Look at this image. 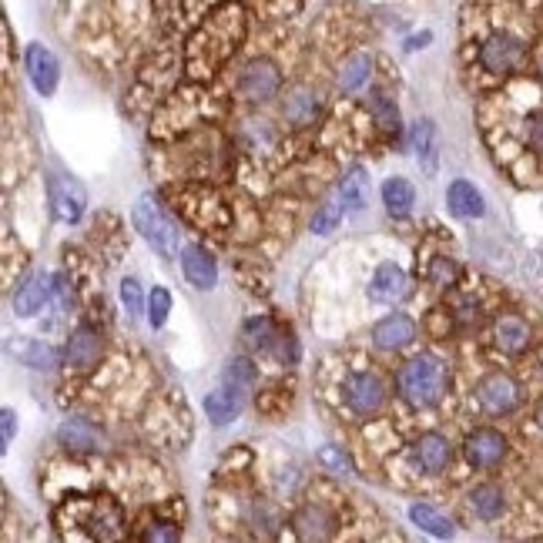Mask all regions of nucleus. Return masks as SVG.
<instances>
[{"label": "nucleus", "mask_w": 543, "mask_h": 543, "mask_svg": "<svg viewBox=\"0 0 543 543\" xmlns=\"http://www.w3.org/2000/svg\"><path fill=\"white\" fill-rule=\"evenodd\" d=\"M446 383H450V373H446V362L436 356H416L409 359L403 369L396 373V389L406 403L413 406H433L440 403L446 393Z\"/></svg>", "instance_id": "f257e3e1"}, {"label": "nucleus", "mask_w": 543, "mask_h": 543, "mask_svg": "<svg viewBox=\"0 0 543 543\" xmlns=\"http://www.w3.org/2000/svg\"><path fill=\"white\" fill-rule=\"evenodd\" d=\"M131 218H135V228L141 232V238H145V242H148L158 255L171 259V255L178 252V232H175V225L168 222V215L161 212L158 202H155L151 195L138 198Z\"/></svg>", "instance_id": "f03ea898"}, {"label": "nucleus", "mask_w": 543, "mask_h": 543, "mask_svg": "<svg viewBox=\"0 0 543 543\" xmlns=\"http://www.w3.org/2000/svg\"><path fill=\"white\" fill-rule=\"evenodd\" d=\"M279 88H282V74L272 61H265V57L249 61L245 71L238 74V94H242L245 101H259V104L272 101L275 94H279Z\"/></svg>", "instance_id": "7ed1b4c3"}, {"label": "nucleus", "mask_w": 543, "mask_h": 543, "mask_svg": "<svg viewBox=\"0 0 543 543\" xmlns=\"http://www.w3.org/2000/svg\"><path fill=\"white\" fill-rule=\"evenodd\" d=\"M523 57H527V47H523L520 37L513 34H493L483 41L480 47V64L487 68L490 74H510L517 71L523 64Z\"/></svg>", "instance_id": "20e7f679"}, {"label": "nucleus", "mask_w": 543, "mask_h": 543, "mask_svg": "<svg viewBox=\"0 0 543 543\" xmlns=\"http://www.w3.org/2000/svg\"><path fill=\"white\" fill-rule=\"evenodd\" d=\"M386 403V386L383 379L373 373H356L346 383V406L356 416H376Z\"/></svg>", "instance_id": "39448f33"}, {"label": "nucleus", "mask_w": 543, "mask_h": 543, "mask_svg": "<svg viewBox=\"0 0 543 543\" xmlns=\"http://www.w3.org/2000/svg\"><path fill=\"white\" fill-rule=\"evenodd\" d=\"M476 399H480V406L487 409V413L507 416L520 403V386L513 383L507 373H490L480 386H476Z\"/></svg>", "instance_id": "423d86ee"}, {"label": "nucleus", "mask_w": 543, "mask_h": 543, "mask_svg": "<svg viewBox=\"0 0 543 543\" xmlns=\"http://www.w3.org/2000/svg\"><path fill=\"white\" fill-rule=\"evenodd\" d=\"M47 188H51V212L57 222H68V225L81 222L84 208H88V195H84V188L78 181L54 175L47 181Z\"/></svg>", "instance_id": "0eeeda50"}, {"label": "nucleus", "mask_w": 543, "mask_h": 543, "mask_svg": "<svg viewBox=\"0 0 543 543\" xmlns=\"http://www.w3.org/2000/svg\"><path fill=\"white\" fill-rule=\"evenodd\" d=\"M463 456H466V463L476 466V470H490V466H497L503 456H507V440H503V433L483 426V430H473L466 436Z\"/></svg>", "instance_id": "6e6552de"}, {"label": "nucleus", "mask_w": 543, "mask_h": 543, "mask_svg": "<svg viewBox=\"0 0 543 543\" xmlns=\"http://www.w3.org/2000/svg\"><path fill=\"white\" fill-rule=\"evenodd\" d=\"M101 352H104L101 332L91 329V326H81V329L68 339V349H64V362H68L71 369H78V373H88V369L98 366Z\"/></svg>", "instance_id": "1a4fd4ad"}, {"label": "nucleus", "mask_w": 543, "mask_h": 543, "mask_svg": "<svg viewBox=\"0 0 543 543\" xmlns=\"http://www.w3.org/2000/svg\"><path fill=\"white\" fill-rule=\"evenodd\" d=\"M27 74H31L34 91L51 98L57 91V81H61V64H57V57L44 44H31L27 47Z\"/></svg>", "instance_id": "9d476101"}, {"label": "nucleus", "mask_w": 543, "mask_h": 543, "mask_svg": "<svg viewBox=\"0 0 543 543\" xmlns=\"http://www.w3.org/2000/svg\"><path fill=\"white\" fill-rule=\"evenodd\" d=\"M81 523L88 527V537H98V540H118L121 533H125V517H121L114 500H91L88 517Z\"/></svg>", "instance_id": "9b49d317"}, {"label": "nucleus", "mask_w": 543, "mask_h": 543, "mask_svg": "<svg viewBox=\"0 0 543 543\" xmlns=\"http://www.w3.org/2000/svg\"><path fill=\"white\" fill-rule=\"evenodd\" d=\"M292 530L299 540H329L336 533V517L322 503H306V507L295 510Z\"/></svg>", "instance_id": "f8f14e48"}, {"label": "nucleus", "mask_w": 543, "mask_h": 543, "mask_svg": "<svg viewBox=\"0 0 543 543\" xmlns=\"http://www.w3.org/2000/svg\"><path fill=\"white\" fill-rule=\"evenodd\" d=\"M413 339H416V322L409 316H403V312H393V316L379 319L373 326V342L386 352L406 349Z\"/></svg>", "instance_id": "ddd939ff"}, {"label": "nucleus", "mask_w": 543, "mask_h": 543, "mask_svg": "<svg viewBox=\"0 0 543 543\" xmlns=\"http://www.w3.org/2000/svg\"><path fill=\"white\" fill-rule=\"evenodd\" d=\"M406 292H409L406 272L399 269V265H393V262L379 265L376 275H373V282H369V299H373V302H383V306H393V302L403 299Z\"/></svg>", "instance_id": "4468645a"}, {"label": "nucleus", "mask_w": 543, "mask_h": 543, "mask_svg": "<svg viewBox=\"0 0 543 543\" xmlns=\"http://www.w3.org/2000/svg\"><path fill=\"white\" fill-rule=\"evenodd\" d=\"M181 272H185V279L202 292L215 289V282H218V265L202 245H188V249L181 252Z\"/></svg>", "instance_id": "2eb2a0df"}, {"label": "nucleus", "mask_w": 543, "mask_h": 543, "mask_svg": "<svg viewBox=\"0 0 543 543\" xmlns=\"http://www.w3.org/2000/svg\"><path fill=\"white\" fill-rule=\"evenodd\" d=\"M51 279H47L44 272H31L27 279L17 285V292H14V312L21 319H31L34 312H41V306L47 302V295H51Z\"/></svg>", "instance_id": "dca6fc26"}, {"label": "nucleus", "mask_w": 543, "mask_h": 543, "mask_svg": "<svg viewBox=\"0 0 543 543\" xmlns=\"http://www.w3.org/2000/svg\"><path fill=\"white\" fill-rule=\"evenodd\" d=\"M57 440H61L64 450H71V453L101 450V433L94 430V423H88V419H81V416L64 419L61 430H57Z\"/></svg>", "instance_id": "f3484780"}, {"label": "nucleus", "mask_w": 543, "mask_h": 543, "mask_svg": "<svg viewBox=\"0 0 543 543\" xmlns=\"http://www.w3.org/2000/svg\"><path fill=\"white\" fill-rule=\"evenodd\" d=\"M446 205H450V212L456 218H483L487 215V202H483V195L463 178L446 188Z\"/></svg>", "instance_id": "a211bd4d"}, {"label": "nucleus", "mask_w": 543, "mask_h": 543, "mask_svg": "<svg viewBox=\"0 0 543 543\" xmlns=\"http://www.w3.org/2000/svg\"><path fill=\"white\" fill-rule=\"evenodd\" d=\"M319 111H322V98H319L316 91H309V88H295L289 98H285V104H282L285 121H292L295 128L312 125V121L319 118Z\"/></svg>", "instance_id": "6ab92c4d"}, {"label": "nucleus", "mask_w": 543, "mask_h": 543, "mask_svg": "<svg viewBox=\"0 0 543 543\" xmlns=\"http://www.w3.org/2000/svg\"><path fill=\"white\" fill-rule=\"evenodd\" d=\"M450 456H453V446L446 436L440 433H423L416 443V463L423 466L426 473H440L450 466Z\"/></svg>", "instance_id": "aec40b11"}, {"label": "nucleus", "mask_w": 543, "mask_h": 543, "mask_svg": "<svg viewBox=\"0 0 543 543\" xmlns=\"http://www.w3.org/2000/svg\"><path fill=\"white\" fill-rule=\"evenodd\" d=\"M413 148H416V158H419V168L426 175H436V165H440V135H436V125L430 118L416 121L413 128Z\"/></svg>", "instance_id": "412c9836"}, {"label": "nucleus", "mask_w": 543, "mask_h": 543, "mask_svg": "<svg viewBox=\"0 0 543 543\" xmlns=\"http://www.w3.org/2000/svg\"><path fill=\"white\" fill-rule=\"evenodd\" d=\"M493 339H497V346H500L503 352L517 356V352H523V349L530 346V326H527V319L513 316V312L500 316L497 326H493Z\"/></svg>", "instance_id": "4be33fe9"}, {"label": "nucleus", "mask_w": 543, "mask_h": 543, "mask_svg": "<svg viewBox=\"0 0 543 543\" xmlns=\"http://www.w3.org/2000/svg\"><path fill=\"white\" fill-rule=\"evenodd\" d=\"M11 352L17 356V362H24V366L31 369H54L57 362H61V352L54 346H47L41 339H27V336H17L11 342Z\"/></svg>", "instance_id": "5701e85b"}, {"label": "nucleus", "mask_w": 543, "mask_h": 543, "mask_svg": "<svg viewBox=\"0 0 543 543\" xmlns=\"http://www.w3.org/2000/svg\"><path fill=\"white\" fill-rule=\"evenodd\" d=\"M373 78V54L369 51H356L346 57V64L339 68V91L346 94H356L369 84Z\"/></svg>", "instance_id": "b1692460"}, {"label": "nucleus", "mask_w": 543, "mask_h": 543, "mask_svg": "<svg viewBox=\"0 0 543 543\" xmlns=\"http://www.w3.org/2000/svg\"><path fill=\"white\" fill-rule=\"evenodd\" d=\"M242 393H235L232 386H222V389H215V393H208L205 396V416L212 419L215 426H225V423H232V419L242 413Z\"/></svg>", "instance_id": "393cba45"}, {"label": "nucleus", "mask_w": 543, "mask_h": 543, "mask_svg": "<svg viewBox=\"0 0 543 543\" xmlns=\"http://www.w3.org/2000/svg\"><path fill=\"white\" fill-rule=\"evenodd\" d=\"M366 195H369V178H366V171H362L359 165L356 168H349L346 171V178L339 181V202L346 212H362L366 208Z\"/></svg>", "instance_id": "a878e982"}, {"label": "nucleus", "mask_w": 543, "mask_h": 543, "mask_svg": "<svg viewBox=\"0 0 543 543\" xmlns=\"http://www.w3.org/2000/svg\"><path fill=\"white\" fill-rule=\"evenodd\" d=\"M470 507L480 520H497L503 517V510H507V497H503L497 483H480V487H473L470 493Z\"/></svg>", "instance_id": "bb28decb"}, {"label": "nucleus", "mask_w": 543, "mask_h": 543, "mask_svg": "<svg viewBox=\"0 0 543 543\" xmlns=\"http://www.w3.org/2000/svg\"><path fill=\"white\" fill-rule=\"evenodd\" d=\"M409 520H413L419 530H426L430 537H440V540H450L456 533L453 520L443 517L440 510H433L430 503H413V507H409Z\"/></svg>", "instance_id": "cd10ccee"}, {"label": "nucleus", "mask_w": 543, "mask_h": 543, "mask_svg": "<svg viewBox=\"0 0 543 543\" xmlns=\"http://www.w3.org/2000/svg\"><path fill=\"white\" fill-rule=\"evenodd\" d=\"M383 202H386V212L393 218H403L413 212V202H416V192L406 178H386L383 181Z\"/></svg>", "instance_id": "c85d7f7f"}, {"label": "nucleus", "mask_w": 543, "mask_h": 543, "mask_svg": "<svg viewBox=\"0 0 543 543\" xmlns=\"http://www.w3.org/2000/svg\"><path fill=\"white\" fill-rule=\"evenodd\" d=\"M225 386H232L235 393L249 396L252 389H255V366H252V359H245V356L228 359V366H225Z\"/></svg>", "instance_id": "c756f323"}, {"label": "nucleus", "mask_w": 543, "mask_h": 543, "mask_svg": "<svg viewBox=\"0 0 543 543\" xmlns=\"http://www.w3.org/2000/svg\"><path fill=\"white\" fill-rule=\"evenodd\" d=\"M249 520H252V527L259 537H272L275 530H279V510L272 507L269 500H255L252 503V510H249Z\"/></svg>", "instance_id": "7c9ffc66"}, {"label": "nucleus", "mask_w": 543, "mask_h": 543, "mask_svg": "<svg viewBox=\"0 0 543 543\" xmlns=\"http://www.w3.org/2000/svg\"><path fill=\"white\" fill-rule=\"evenodd\" d=\"M369 111H373V118H376V125L383 128V131H399V111H396V104L386 98L383 91H376L373 98H369Z\"/></svg>", "instance_id": "2f4dec72"}, {"label": "nucleus", "mask_w": 543, "mask_h": 543, "mask_svg": "<svg viewBox=\"0 0 543 543\" xmlns=\"http://www.w3.org/2000/svg\"><path fill=\"white\" fill-rule=\"evenodd\" d=\"M342 202H322L319 205V212L312 215V232L316 235H329V232H336L339 222H342Z\"/></svg>", "instance_id": "473e14b6"}, {"label": "nucleus", "mask_w": 543, "mask_h": 543, "mask_svg": "<svg viewBox=\"0 0 543 543\" xmlns=\"http://www.w3.org/2000/svg\"><path fill=\"white\" fill-rule=\"evenodd\" d=\"M168 312H171V292L165 289V285H158V289H151V295H148V322H151V329L165 326Z\"/></svg>", "instance_id": "72a5a7b5"}, {"label": "nucleus", "mask_w": 543, "mask_h": 543, "mask_svg": "<svg viewBox=\"0 0 543 543\" xmlns=\"http://www.w3.org/2000/svg\"><path fill=\"white\" fill-rule=\"evenodd\" d=\"M121 306H125V312H128V319H131V322H138V319H141V312H145L148 299L141 295L138 279H125V282H121Z\"/></svg>", "instance_id": "f704fd0d"}, {"label": "nucleus", "mask_w": 543, "mask_h": 543, "mask_svg": "<svg viewBox=\"0 0 543 543\" xmlns=\"http://www.w3.org/2000/svg\"><path fill=\"white\" fill-rule=\"evenodd\" d=\"M141 540L145 543H175V540H181V527L171 520H148L145 530H141Z\"/></svg>", "instance_id": "c9c22d12"}, {"label": "nucleus", "mask_w": 543, "mask_h": 543, "mask_svg": "<svg viewBox=\"0 0 543 543\" xmlns=\"http://www.w3.org/2000/svg\"><path fill=\"white\" fill-rule=\"evenodd\" d=\"M319 463L326 466L329 473H342V476H352V460L339 446H322L319 450Z\"/></svg>", "instance_id": "e433bc0d"}, {"label": "nucleus", "mask_w": 543, "mask_h": 543, "mask_svg": "<svg viewBox=\"0 0 543 543\" xmlns=\"http://www.w3.org/2000/svg\"><path fill=\"white\" fill-rule=\"evenodd\" d=\"M275 356H279V362H285V366H295L299 362V342H295L292 332H275Z\"/></svg>", "instance_id": "4c0bfd02"}, {"label": "nucleus", "mask_w": 543, "mask_h": 543, "mask_svg": "<svg viewBox=\"0 0 543 543\" xmlns=\"http://www.w3.org/2000/svg\"><path fill=\"white\" fill-rule=\"evenodd\" d=\"M426 275H430L433 285H453L456 275H460V269H456L453 259H446V255H443V259H433L430 272H426Z\"/></svg>", "instance_id": "58836bf2"}, {"label": "nucleus", "mask_w": 543, "mask_h": 543, "mask_svg": "<svg viewBox=\"0 0 543 543\" xmlns=\"http://www.w3.org/2000/svg\"><path fill=\"white\" fill-rule=\"evenodd\" d=\"M0 426H4V450H7V446L14 443V433H17V413H14V409H4V413H0Z\"/></svg>", "instance_id": "ea45409f"}, {"label": "nucleus", "mask_w": 543, "mask_h": 543, "mask_svg": "<svg viewBox=\"0 0 543 543\" xmlns=\"http://www.w3.org/2000/svg\"><path fill=\"white\" fill-rule=\"evenodd\" d=\"M527 138H530V145H533V148L543 151V111H540V114H533V118H530Z\"/></svg>", "instance_id": "a19ab883"}, {"label": "nucleus", "mask_w": 543, "mask_h": 543, "mask_svg": "<svg viewBox=\"0 0 543 543\" xmlns=\"http://www.w3.org/2000/svg\"><path fill=\"white\" fill-rule=\"evenodd\" d=\"M430 31H423V34H419V37H409V41H406V51H416V47H426V44H430Z\"/></svg>", "instance_id": "79ce46f5"}, {"label": "nucleus", "mask_w": 543, "mask_h": 543, "mask_svg": "<svg viewBox=\"0 0 543 543\" xmlns=\"http://www.w3.org/2000/svg\"><path fill=\"white\" fill-rule=\"evenodd\" d=\"M537 426L543 430V399H540V406H537Z\"/></svg>", "instance_id": "37998d69"}]
</instances>
